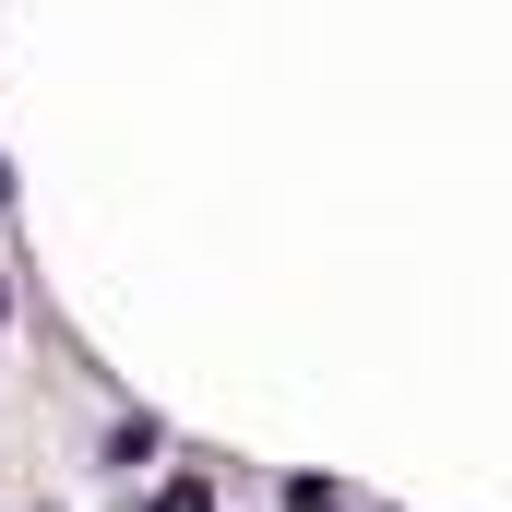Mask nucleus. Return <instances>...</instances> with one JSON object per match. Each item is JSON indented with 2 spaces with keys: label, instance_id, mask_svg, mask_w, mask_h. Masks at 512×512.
Instances as JSON below:
<instances>
[{
  "label": "nucleus",
  "instance_id": "nucleus-1",
  "mask_svg": "<svg viewBox=\"0 0 512 512\" xmlns=\"http://www.w3.org/2000/svg\"><path fill=\"white\" fill-rule=\"evenodd\" d=\"M286 512H358V501H346L334 477H286Z\"/></svg>",
  "mask_w": 512,
  "mask_h": 512
},
{
  "label": "nucleus",
  "instance_id": "nucleus-2",
  "mask_svg": "<svg viewBox=\"0 0 512 512\" xmlns=\"http://www.w3.org/2000/svg\"><path fill=\"white\" fill-rule=\"evenodd\" d=\"M155 512H215V489H203V477H167V489H155Z\"/></svg>",
  "mask_w": 512,
  "mask_h": 512
},
{
  "label": "nucleus",
  "instance_id": "nucleus-3",
  "mask_svg": "<svg viewBox=\"0 0 512 512\" xmlns=\"http://www.w3.org/2000/svg\"><path fill=\"white\" fill-rule=\"evenodd\" d=\"M0 310H12V274H0Z\"/></svg>",
  "mask_w": 512,
  "mask_h": 512
}]
</instances>
